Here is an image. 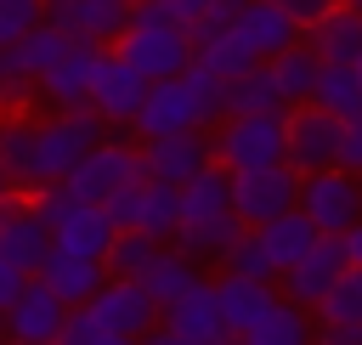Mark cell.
Segmentation results:
<instances>
[{"mask_svg":"<svg viewBox=\"0 0 362 345\" xmlns=\"http://www.w3.org/2000/svg\"><path fill=\"white\" fill-rule=\"evenodd\" d=\"M266 6H277V11H283V17H288L300 34H305V28H317L328 11H339L345 0H266Z\"/></svg>","mask_w":362,"mask_h":345,"instance_id":"39","label":"cell"},{"mask_svg":"<svg viewBox=\"0 0 362 345\" xmlns=\"http://www.w3.org/2000/svg\"><path fill=\"white\" fill-rule=\"evenodd\" d=\"M317 322H356L362 328V271H345L334 294L317 305Z\"/></svg>","mask_w":362,"mask_h":345,"instance_id":"36","label":"cell"},{"mask_svg":"<svg viewBox=\"0 0 362 345\" xmlns=\"http://www.w3.org/2000/svg\"><path fill=\"white\" fill-rule=\"evenodd\" d=\"M249 6H255V0H215V6H209V17H204V28H198L192 40H209V34H221V28H232V23H238V17L249 11Z\"/></svg>","mask_w":362,"mask_h":345,"instance_id":"42","label":"cell"},{"mask_svg":"<svg viewBox=\"0 0 362 345\" xmlns=\"http://www.w3.org/2000/svg\"><path fill=\"white\" fill-rule=\"evenodd\" d=\"M215 215H232V175H226L221 164L181 187V226H187V221H215ZM181 226H175V232H181Z\"/></svg>","mask_w":362,"mask_h":345,"instance_id":"31","label":"cell"},{"mask_svg":"<svg viewBox=\"0 0 362 345\" xmlns=\"http://www.w3.org/2000/svg\"><path fill=\"white\" fill-rule=\"evenodd\" d=\"M175 226H181V187H164V181H141V204H136V232L153 238L158 249L175 243Z\"/></svg>","mask_w":362,"mask_h":345,"instance_id":"27","label":"cell"},{"mask_svg":"<svg viewBox=\"0 0 362 345\" xmlns=\"http://www.w3.org/2000/svg\"><path fill=\"white\" fill-rule=\"evenodd\" d=\"M322 113H334L339 124L345 119H356L362 113V79H356V68H328L322 62V74H317V96H311Z\"/></svg>","mask_w":362,"mask_h":345,"instance_id":"33","label":"cell"},{"mask_svg":"<svg viewBox=\"0 0 362 345\" xmlns=\"http://www.w3.org/2000/svg\"><path fill=\"white\" fill-rule=\"evenodd\" d=\"M141 345H192V339H181V334H175V328H153V334H147V339H141Z\"/></svg>","mask_w":362,"mask_h":345,"instance_id":"48","label":"cell"},{"mask_svg":"<svg viewBox=\"0 0 362 345\" xmlns=\"http://www.w3.org/2000/svg\"><path fill=\"white\" fill-rule=\"evenodd\" d=\"M317 339V322H311V311L305 305H294V300H283L277 294V305L243 334V345H311Z\"/></svg>","mask_w":362,"mask_h":345,"instance_id":"30","label":"cell"},{"mask_svg":"<svg viewBox=\"0 0 362 345\" xmlns=\"http://www.w3.org/2000/svg\"><path fill=\"white\" fill-rule=\"evenodd\" d=\"M249 226L238 221V215H215V221H187L181 232H175V243L170 249H181L187 260H226V249L243 238Z\"/></svg>","mask_w":362,"mask_h":345,"instance_id":"28","label":"cell"},{"mask_svg":"<svg viewBox=\"0 0 362 345\" xmlns=\"http://www.w3.org/2000/svg\"><path fill=\"white\" fill-rule=\"evenodd\" d=\"M339 243H345V266H351V271H362V221H356Z\"/></svg>","mask_w":362,"mask_h":345,"instance_id":"47","label":"cell"},{"mask_svg":"<svg viewBox=\"0 0 362 345\" xmlns=\"http://www.w3.org/2000/svg\"><path fill=\"white\" fill-rule=\"evenodd\" d=\"M147 90H153V85H147L130 62H119V57L107 51V57H102V68H96L90 107H96V119H102V124H136V113H141Z\"/></svg>","mask_w":362,"mask_h":345,"instance_id":"16","label":"cell"},{"mask_svg":"<svg viewBox=\"0 0 362 345\" xmlns=\"http://www.w3.org/2000/svg\"><path fill=\"white\" fill-rule=\"evenodd\" d=\"M311 345H362V328L356 322H317V339Z\"/></svg>","mask_w":362,"mask_h":345,"instance_id":"45","label":"cell"},{"mask_svg":"<svg viewBox=\"0 0 362 345\" xmlns=\"http://www.w3.org/2000/svg\"><path fill=\"white\" fill-rule=\"evenodd\" d=\"M345 271H351V266H345V243H339V238H317V249H311L300 266L283 271V300L317 311V305L334 294V283H339Z\"/></svg>","mask_w":362,"mask_h":345,"instance_id":"14","label":"cell"},{"mask_svg":"<svg viewBox=\"0 0 362 345\" xmlns=\"http://www.w3.org/2000/svg\"><path fill=\"white\" fill-rule=\"evenodd\" d=\"M283 136H288V170H294V175L339 170V141H345V124H339L334 113H322L317 102L288 107V113H283Z\"/></svg>","mask_w":362,"mask_h":345,"instance_id":"7","label":"cell"},{"mask_svg":"<svg viewBox=\"0 0 362 345\" xmlns=\"http://www.w3.org/2000/svg\"><path fill=\"white\" fill-rule=\"evenodd\" d=\"M102 141H107V124L96 119V107H74V113L40 119V141H34V192H40V187H62ZM34 192H28V198H34Z\"/></svg>","mask_w":362,"mask_h":345,"instance_id":"3","label":"cell"},{"mask_svg":"<svg viewBox=\"0 0 362 345\" xmlns=\"http://www.w3.org/2000/svg\"><path fill=\"white\" fill-rule=\"evenodd\" d=\"M226 277H249V283H277V266H272V255L260 249V238L255 232H243L232 249H226Z\"/></svg>","mask_w":362,"mask_h":345,"instance_id":"35","label":"cell"},{"mask_svg":"<svg viewBox=\"0 0 362 345\" xmlns=\"http://www.w3.org/2000/svg\"><path fill=\"white\" fill-rule=\"evenodd\" d=\"M0 345H17V339H0Z\"/></svg>","mask_w":362,"mask_h":345,"instance_id":"56","label":"cell"},{"mask_svg":"<svg viewBox=\"0 0 362 345\" xmlns=\"http://www.w3.org/2000/svg\"><path fill=\"white\" fill-rule=\"evenodd\" d=\"M204 283V271H198V260H187L181 249H158V260H153V271L141 277V288L158 300V311H170L175 300H187L192 288Z\"/></svg>","mask_w":362,"mask_h":345,"instance_id":"29","label":"cell"},{"mask_svg":"<svg viewBox=\"0 0 362 345\" xmlns=\"http://www.w3.org/2000/svg\"><path fill=\"white\" fill-rule=\"evenodd\" d=\"M0 339H6V311H0Z\"/></svg>","mask_w":362,"mask_h":345,"instance_id":"52","label":"cell"},{"mask_svg":"<svg viewBox=\"0 0 362 345\" xmlns=\"http://www.w3.org/2000/svg\"><path fill=\"white\" fill-rule=\"evenodd\" d=\"M215 300H221V322L232 339H243L272 305H277V288L272 283H249V277H221L215 283Z\"/></svg>","mask_w":362,"mask_h":345,"instance_id":"22","label":"cell"},{"mask_svg":"<svg viewBox=\"0 0 362 345\" xmlns=\"http://www.w3.org/2000/svg\"><path fill=\"white\" fill-rule=\"evenodd\" d=\"M6 198H23V192L11 187V175H6V164H0V204H6Z\"/></svg>","mask_w":362,"mask_h":345,"instance_id":"49","label":"cell"},{"mask_svg":"<svg viewBox=\"0 0 362 345\" xmlns=\"http://www.w3.org/2000/svg\"><path fill=\"white\" fill-rule=\"evenodd\" d=\"M11 204H17V198H6V204H0V226H6V215H11Z\"/></svg>","mask_w":362,"mask_h":345,"instance_id":"50","label":"cell"},{"mask_svg":"<svg viewBox=\"0 0 362 345\" xmlns=\"http://www.w3.org/2000/svg\"><path fill=\"white\" fill-rule=\"evenodd\" d=\"M288 209H300V175H294L288 164L232 175V215H238L249 232L272 226V221H277V215H288Z\"/></svg>","mask_w":362,"mask_h":345,"instance_id":"9","label":"cell"},{"mask_svg":"<svg viewBox=\"0 0 362 345\" xmlns=\"http://www.w3.org/2000/svg\"><path fill=\"white\" fill-rule=\"evenodd\" d=\"M351 6H356V11H362V0H351Z\"/></svg>","mask_w":362,"mask_h":345,"instance_id":"55","label":"cell"},{"mask_svg":"<svg viewBox=\"0 0 362 345\" xmlns=\"http://www.w3.org/2000/svg\"><path fill=\"white\" fill-rule=\"evenodd\" d=\"M23 90H28V85H17V79H11L6 51H0V113H6V107H17V102H23Z\"/></svg>","mask_w":362,"mask_h":345,"instance_id":"46","label":"cell"},{"mask_svg":"<svg viewBox=\"0 0 362 345\" xmlns=\"http://www.w3.org/2000/svg\"><path fill=\"white\" fill-rule=\"evenodd\" d=\"M215 164H221L226 175H243V170H277V164H288L283 113L221 119V124H215Z\"/></svg>","mask_w":362,"mask_h":345,"instance_id":"5","label":"cell"},{"mask_svg":"<svg viewBox=\"0 0 362 345\" xmlns=\"http://www.w3.org/2000/svg\"><path fill=\"white\" fill-rule=\"evenodd\" d=\"M164 328H175V334H181V339H192V345H221V339H232V334H226V322H221L215 283H198L187 300H175V305L164 311Z\"/></svg>","mask_w":362,"mask_h":345,"instance_id":"21","label":"cell"},{"mask_svg":"<svg viewBox=\"0 0 362 345\" xmlns=\"http://www.w3.org/2000/svg\"><path fill=\"white\" fill-rule=\"evenodd\" d=\"M147 6H153V11H158V17H170V23H175V28H187V34H198V28H204V17H209V6H215V0H147Z\"/></svg>","mask_w":362,"mask_h":345,"instance_id":"38","label":"cell"},{"mask_svg":"<svg viewBox=\"0 0 362 345\" xmlns=\"http://www.w3.org/2000/svg\"><path fill=\"white\" fill-rule=\"evenodd\" d=\"M272 68V85H277V96H283V113L288 107H305L311 96H317V74H322V62H317V51L300 40L294 51H283L277 62H266Z\"/></svg>","mask_w":362,"mask_h":345,"instance_id":"26","label":"cell"},{"mask_svg":"<svg viewBox=\"0 0 362 345\" xmlns=\"http://www.w3.org/2000/svg\"><path fill=\"white\" fill-rule=\"evenodd\" d=\"M113 57L130 62L147 85H164V79H181L192 62H198V40L187 28H175L170 17H158L147 0L130 11V28L113 40Z\"/></svg>","mask_w":362,"mask_h":345,"instance_id":"2","label":"cell"},{"mask_svg":"<svg viewBox=\"0 0 362 345\" xmlns=\"http://www.w3.org/2000/svg\"><path fill=\"white\" fill-rule=\"evenodd\" d=\"M136 204H141V181L124 187V192H113V198L102 204V215L113 221V232H136Z\"/></svg>","mask_w":362,"mask_h":345,"instance_id":"40","label":"cell"},{"mask_svg":"<svg viewBox=\"0 0 362 345\" xmlns=\"http://www.w3.org/2000/svg\"><path fill=\"white\" fill-rule=\"evenodd\" d=\"M255 238H260V249L272 255V266H277V277H283L288 266H300V260H305V255L317 249V226H311V221H305L300 209H288V215H277V221H272V226H260Z\"/></svg>","mask_w":362,"mask_h":345,"instance_id":"25","label":"cell"},{"mask_svg":"<svg viewBox=\"0 0 362 345\" xmlns=\"http://www.w3.org/2000/svg\"><path fill=\"white\" fill-rule=\"evenodd\" d=\"M232 34H238V45H243L260 68H266V62H277L283 51H294V45L305 40V34H300V28H294L277 6H266V0H255V6L232 23Z\"/></svg>","mask_w":362,"mask_h":345,"instance_id":"18","label":"cell"},{"mask_svg":"<svg viewBox=\"0 0 362 345\" xmlns=\"http://www.w3.org/2000/svg\"><path fill=\"white\" fill-rule=\"evenodd\" d=\"M124 6H141V0H124Z\"/></svg>","mask_w":362,"mask_h":345,"instance_id":"54","label":"cell"},{"mask_svg":"<svg viewBox=\"0 0 362 345\" xmlns=\"http://www.w3.org/2000/svg\"><path fill=\"white\" fill-rule=\"evenodd\" d=\"M68 305L34 277L23 294H17V305H6V339H17V345H57V334L68 328Z\"/></svg>","mask_w":362,"mask_h":345,"instance_id":"15","label":"cell"},{"mask_svg":"<svg viewBox=\"0 0 362 345\" xmlns=\"http://www.w3.org/2000/svg\"><path fill=\"white\" fill-rule=\"evenodd\" d=\"M226 119V79H215L209 68H187L181 79H164L147 90L130 136L158 141V136H187V130H215Z\"/></svg>","mask_w":362,"mask_h":345,"instance_id":"1","label":"cell"},{"mask_svg":"<svg viewBox=\"0 0 362 345\" xmlns=\"http://www.w3.org/2000/svg\"><path fill=\"white\" fill-rule=\"evenodd\" d=\"M356 79H362V62H356Z\"/></svg>","mask_w":362,"mask_h":345,"instance_id":"53","label":"cell"},{"mask_svg":"<svg viewBox=\"0 0 362 345\" xmlns=\"http://www.w3.org/2000/svg\"><path fill=\"white\" fill-rule=\"evenodd\" d=\"M51 226L40 221V209L28 204V198H17L11 204V215H6V226H0V255L17 266V271H28V277H40V266L51 260Z\"/></svg>","mask_w":362,"mask_h":345,"instance_id":"17","label":"cell"},{"mask_svg":"<svg viewBox=\"0 0 362 345\" xmlns=\"http://www.w3.org/2000/svg\"><path fill=\"white\" fill-rule=\"evenodd\" d=\"M339 170L362 175V113H356V119H345V141H339Z\"/></svg>","mask_w":362,"mask_h":345,"instance_id":"43","label":"cell"},{"mask_svg":"<svg viewBox=\"0 0 362 345\" xmlns=\"http://www.w3.org/2000/svg\"><path fill=\"white\" fill-rule=\"evenodd\" d=\"M113 339H130V345H141L153 328H164V311H158V300L141 288V283H124V277H107V288L85 305Z\"/></svg>","mask_w":362,"mask_h":345,"instance_id":"10","label":"cell"},{"mask_svg":"<svg viewBox=\"0 0 362 345\" xmlns=\"http://www.w3.org/2000/svg\"><path fill=\"white\" fill-rule=\"evenodd\" d=\"M34 141H40V124L23 107H6L0 113V164H6V175L23 198L34 192Z\"/></svg>","mask_w":362,"mask_h":345,"instance_id":"23","label":"cell"},{"mask_svg":"<svg viewBox=\"0 0 362 345\" xmlns=\"http://www.w3.org/2000/svg\"><path fill=\"white\" fill-rule=\"evenodd\" d=\"M130 11L124 0H45V23L62 28L74 45H113L124 28H130Z\"/></svg>","mask_w":362,"mask_h":345,"instance_id":"11","label":"cell"},{"mask_svg":"<svg viewBox=\"0 0 362 345\" xmlns=\"http://www.w3.org/2000/svg\"><path fill=\"white\" fill-rule=\"evenodd\" d=\"M34 209H40V221L51 226V243L62 249V255H79V260H102L107 249H113V221L96 209V204H79L68 187H40L34 198H28Z\"/></svg>","mask_w":362,"mask_h":345,"instance_id":"4","label":"cell"},{"mask_svg":"<svg viewBox=\"0 0 362 345\" xmlns=\"http://www.w3.org/2000/svg\"><path fill=\"white\" fill-rule=\"evenodd\" d=\"M141 164H147V181L187 187V181H198L204 170H215V136H209V130H187V136L141 141Z\"/></svg>","mask_w":362,"mask_h":345,"instance_id":"12","label":"cell"},{"mask_svg":"<svg viewBox=\"0 0 362 345\" xmlns=\"http://www.w3.org/2000/svg\"><path fill=\"white\" fill-rule=\"evenodd\" d=\"M102 345H130V339H102Z\"/></svg>","mask_w":362,"mask_h":345,"instance_id":"51","label":"cell"},{"mask_svg":"<svg viewBox=\"0 0 362 345\" xmlns=\"http://www.w3.org/2000/svg\"><path fill=\"white\" fill-rule=\"evenodd\" d=\"M40 23H45V0H0V51L28 40Z\"/></svg>","mask_w":362,"mask_h":345,"instance_id":"37","label":"cell"},{"mask_svg":"<svg viewBox=\"0 0 362 345\" xmlns=\"http://www.w3.org/2000/svg\"><path fill=\"white\" fill-rule=\"evenodd\" d=\"M74 40L62 34V28H51V23H40L28 40H17L11 51H6V68H11V79L17 85H40L57 62H62V51H68Z\"/></svg>","mask_w":362,"mask_h":345,"instance_id":"24","label":"cell"},{"mask_svg":"<svg viewBox=\"0 0 362 345\" xmlns=\"http://www.w3.org/2000/svg\"><path fill=\"white\" fill-rule=\"evenodd\" d=\"M255 113H283L272 68H249V74L226 79V119H255Z\"/></svg>","mask_w":362,"mask_h":345,"instance_id":"32","label":"cell"},{"mask_svg":"<svg viewBox=\"0 0 362 345\" xmlns=\"http://www.w3.org/2000/svg\"><path fill=\"white\" fill-rule=\"evenodd\" d=\"M153 260H158V243H153V238H141V232H119V238H113V249L102 255L107 277H124V283H141V277L153 271Z\"/></svg>","mask_w":362,"mask_h":345,"instance_id":"34","label":"cell"},{"mask_svg":"<svg viewBox=\"0 0 362 345\" xmlns=\"http://www.w3.org/2000/svg\"><path fill=\"white\" fill-rule=\"evenodd\" d=\"M136 181H147L141 147H130V141H113V136H107V141H102V147H96V153H90V158L62 181V187H68L79 204H96V209H102L113 192H124V187H136Z\"/></svg>","mask_w":362,"mask_h":345,"instance_id":"8","label":"cell"},{"mask_svg":"<svg viewBox=\"0 0 362 345\" xmlns=\"http://www.w3.org/2000/svg\"><path fill=\"white\" fill-rule=\"evenodd\" d=\"M305 45H311L317 62H328V68H356V62H362V11L345 0V6L328 11L317 28H305Z\"/></svg>","mask_w":362,"mask_h":345,"instance_id":"20","label":"cell"},{"mask_svg":"<svg viewBox=\"0 0 362 345\" xmlns=\"http://www.w3.org/2000/svg\"><path fill=\"white\" fill-rule=\"evenodd\" d=\"M28 283H34V277H28V271H17V266L0 255V311H6V305H17V294H23Z\"/></svg>","mask_w":362,"mask_h":345,"instance_id":"44","label":"cell"},{"mask_svg":"<svg viewBox=\"0 0 362 345\" xmlns=\"http://www.w3.org/2000/svg\"><path fill=\"white\" fill-rule=\"evenodd\" d=\"M300 215L317 226V238H345L362 221V175L351 170L300 175Z\"/></svg>","mask_w":362,"mask_h":345,"instance_id":"6","label":"cell"},{"mask_svg":"<svg viewBox=\"0 0 362 345\" xmlns=\"http://www.w3.org/2000/svg\"><path fill=\"white\" fill-rule=\"evenodd\" d=\"M102 339H113V334H107L90 311H74V317H68V328L57 334V345H102Z\"/></svg>","mask_w":362,"mask_h":345,"instance_id":"41","label":"cell"},{"mask_svg":"<svg viewBox=\"0 0 362 345\" xmlns=\"http://www.w3.org/2000/svg\"><path fill=\"white\" fill-rule=\"evenodd\" d=\"M102 45H68L62 51V62L34 85L45 102H51V113H74V107H90V90H96V68H102Z\"/></svg>","mask_w":362,"mask_h":345,"instance_id":"13","label":"cell"},{"mask_svg":"<svg viewBox=\"0 0 362 345\" xmlns=\"http://www.w3.org/2000/svg\"><path fill=\"white\" fill-rule=\"evenodd\" d=\"M40 283H45L68 311H85V305L107 288V266H102V260H79V255L51 249V260L40 266Z\"/></svg>","mask_w":362,"mask_h":345,"instance_id":"19","label":"cell"}]
</instances>
